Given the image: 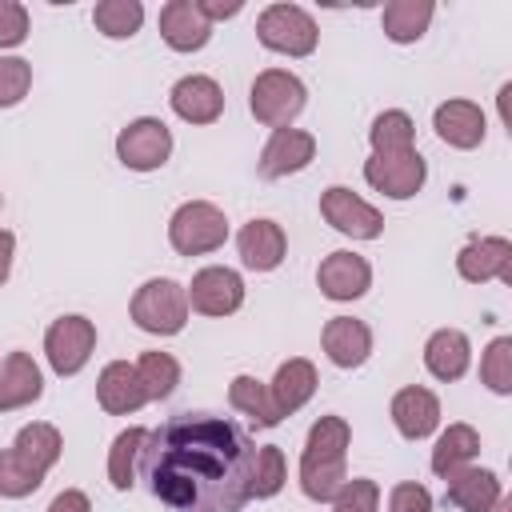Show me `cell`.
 Here are the masks:
<instances>
[{
  "mask_svg": "<svg viewBox=\"0 0 512 512\" xmlns=\"http://www.w3.org/2000/svg\"><path fill=\"white\" fill-rule=\"evenodd\" d=\"M32 88V64L24 56H0V108H16Z\"/></svg>",
  "mask_w": 512,
  "mask_h": 512,
  "instance_id": "74e56055",
  "label": "cell"
},
{
  "mask_svg": "<svg viewBox=\"0 0 512 512\" xmlns=\"http://www.w3.org/2000/svg\"><path fill=\"white\" fill-rule=\"evenodd\" d=\"M236 252H240V264L252 268V272H276L288 256V236L276 220L268 216H256L248 220L240 232H236Z\"/></svg>",
  "mask_w": 512,
  "mask_h": 512,
  "instance_id": "2e32d148",
  "label": "cell"
},
{
  "mask_svg": "<svg viewBox=\"0 0 512 512\" xmlns=\"http://www.w3.org/2000/svg\"><path fill=\"white\" fill-rule=\"evenodd\" d=\"M368 144H372V156L416 148V124H412V116L400 112V108L380 112V116L372 120V128H368Z\"/></svg>",
  "mask_w": 512,
  "mask_h": 512,
  "instance_id": "1f68e13d",
  "label": "cell"
},
{
  "mask_svg": "<svg viewBox=\"0 0 512 512\" xmlns=\"http://www.w3.org/2000/svg\"><path fill=\"white\" fill-rule=\"evenodd\" d=\"M252 436L208 412H180L148 432L140 472L168 512H240L252 500Z\"/></svg>",
  "mask_w": 512,
  "mask_h": 512,
  "instance_id": "6da1fadb",
  "label": "cell"
},
{
  "mask_svg": "<svg viewBox=\"0 0 512 512\" xmlns=\"http://www.w3.org/2000/svg\"><path fill=\"white\" fill-rule=\"evenodd\" d=\"M392 412V424L404 440H428L436 428H440V396L424 384H408L392 396L388 404Z\"/></svg>",
  "mask_w": 512,
  "mask_h": 512,
  "instance_id": "e0dca14e",
  "label": "cell"
},
{
  "mask_svg": "<svg viewBox=\"0 0 512 512\" xmlns=\"http://www.w3.org/2000/svg\"><path fill=\"white\" fill-rule=\"evenodd\" d=\"M96 352V324L80 312H68L48 324L44 332V356L56 376H76Z\"/></svg>",
  "mask_w": 512,
  "mask_h": 512,
  "instance_id": "ba28073f",
  "label": "cell"
},
{
  "mask_svg": "<svg viewBox=\"0 0 512 512\" xmlns=\"http://www.w3.org/2000/svg\"><path fill=\"white\" fill-rule=\"evenodd\" d=\"M168 104L172 112L184 120V124H216L224 116V88L204 76V72H192V76H180L168 92Z\"/></svg>",
  "mask_w": 512,
  "mask_h": 512,
  "instance_id": "9a60e30c",
  "label": "cell"
},
{
  "mask_svg": "<svg viewBox=\"0 0 512 512\" xmlns=\"http://www.w3.org/2000/svg\"><path fill=\"white\" fill-rule=\"evenodd\" d=\"M44 512H92V500H88V492H80V488H64V492L52 496V504H48Z\"/></svg>",
  "mask_w": 512,
  "mask_h": 512,
  "instance_id": "60d3db41",
  "label": "cell"
},
{
  "mask_svg": "<svg viewBox=\"0 0 512 512\" xmlns=\"http://www.w3.org/2000/svg\"><path fill=\"white\" fill-rule=\"evenodd\" d=\"M48 472H40L36 464H28L16 448H0V496L4 500H24L44 484Z\"/></svg>",
  "mask_w": 512,
  "mask_h": 512,
  "instance_id": "836d02e7",
  "label": "cell"
},
{
  "mask_svg": "<svg viewBox=\"0 0 512 512\" xmlns=\"http://www.w3.org/2000/svg\"><path fill=\"white\" fill-rule=\"evenodd\" d=\"M28 40V8L20 0H0V52Z\"/></svg>",
  "mask_w": 512,
  "mask_h": 512,
  "instance_id": "f35d334b",
  "label": "cell"
},
{
  "mask_svg": "<svg viewBox=\"0 0 512 512\" xmlns=\"http://www.w3.org/2000/svg\"><path fill=\"white\" fill-rule=\"evenodd\" d=\"M348 444H352V428L344 416H320L308 428L300 452V492L308 500L332 504V496L348 480Z\"/></svg>",
  "mask_w": 512,
  "mask_h": 512,
  "instance_id": "7a4b0ae2",
  "label": "cell"
},
{
  "mask_svg": "<svg viewBox=\"0 0 512 512\" xmlns=\"http://www.w3.org/2000/svg\"><path fill=\"white\" fill-rule=\"evenodd\" d=\"M480 384L496 396H512V336H496L480 352Z\"/></svg>",
  "mask_w": 512,
  "mask_h": 512,
  "instance_id": "d590c367",
  "label": "cell"
},
{
  "mask_svg": "<svg viewBox=\"0 0 512 512\" xmlns=\"http://www.w3.org/2000/svg\"><path fill=\"white\" fill-rule=\"evenodd\" d=\"M256 40H260L268 52L304 60V56L316 52V44H320V28H316V20H312L308 8L280 0V4H268V8L256 16Z\"/></svg>",
  "mask_w": 512,
  "mask_h": 512,
  "instance_id": "277c9868",
  "label": "cell"
},
{
  "mask_svg": "<svg viewBox=\"0 0 512 512\" xmlns=\"http://www.w3.org/2000/svg\"><path fill=\"white\" fill-rule=\"evenodd\" d=\"M0 208H4V192H0Z\"/></svg>",
  "mask_w": 512,
  "mask_h": 512,
  "instance_id": "f6af8a7d",
  "label": "cell"
},
{
  "mask_svg": "<svg viewBox=\"0 0 512 512\" xmlns=\"http://www.w3.org/2000/svg\"><path fill=\"white\" fill-rule=\"evenodd\" d=\"M92 24L108 40H132L144 24V4L140 0H100L92 8Z\"/></svg>",
  "mask_w": 512,
  "mask_h": 512,
  "instance_id": "4dcf8cb0",
  "label": "cell"
},
{
  "mask_svg": "<svg viewBox=\"0 0 512 512\" xmlns=\"http://www.w3.org/2000/svg\"><path fill=\"white\" fill-rule=\"evenodd\" d=\"M312 160H316V136L312 132H304V128H272V136L260 148L256 172L264 180H284V176L304 172Z\"/></svg>",
  "mask_w": 512,
  "mask_h": 512,
  "instance_id": "7c38bea8",
  "label": "cell"
},
{
  "mask_svg": "<svg viewBox=\"0 0 512 512\" xmlns=\"http://www.w3.org/2000/svg\"><path fill=\"white\" fill-rule=\"evenodd\" d=\"M492 512H512V496H500V500H496V508H492Z\"/></svg>",
  "mask_w": 512,
  "mask_h": 512,
  "instance_id": "ee69618b",
  "label": "cell"
},
{
  "mask_svg": "<svg viewBox=\"0 0 512 512\" xmlns=\"http://www.w3.org/2000/svg\"><path fill=\"white\" fill-rule=\"evenodd\" d=\"M316 284H320V292H324L328 300H336V304L360 300V296L372 288V264H368L364 256L348 252V248L328 252V256L320 260V268H316Z\"/></svg>",
  "mask_w": 512,
  "mask_h": 512,
  "instance_id": "5bb4252c",
  "label": "cell"
},
{
  "mask_svg": "<svg viewBox=\"0 0 512 512\" xmlns=\"http://www.w3.org/2000/svg\"><path fill=\"white\" fill-rule=\"evenodd\" d=\"M316 384H320L316 364L304 360V356H288V360L276 368V376L268 380V392H272V404H276L280 420L292 416V412H300V408L316 396Z\"/></svg>",
  "mask_w": 512,
  "mask_h": 512,
  "instance_id": "603a6c76",
  "label": "cell"
},
{
  "mask_svg": "<svg viewBox=\"0 0 512 512\" xmlns=\"http://www.w3.org/2000/svg\"><path fill=\"white\" fill-rule=\"evenodd\" d=\"M160 40L172 52H200L212 40V24L196 0H168L160 8Z\"/></svg>",
  "mask_w": 512,
  "mask_h": 512,
  "instance_id": "ffe728a7",
  "label": "cell"
},
{
  "mask_svg": "<svg viewBox=\"0 0 512 512\" xmlns=\"http://www.w3.org/2000/svg\"><path fill=\"white\" fill-rule=\"evenodd\" d=\"M12 448H16L28 464H36L40 472H52L56 460H60V452H64V436H60L56 424H48V420H32V424H24V428L16 432Z\"/></svg>",
  "mask_w": 512,
  "mask_h": 512,
  "instance_id": "f1b7e54d",
  "label": "cell"
},
{
  "mask_svg": "<svg viewBox=\"0 0 512 512\" xmlns=\"http://www.w3.org/2000/svg\"><path fill=\"white\" fill-rule=\"evenodd\" d=\"M228 404H232L236 412H244L256 428H276V424H280V412H276V404H272L268 384L256 380V376H248V372L232 376V384H228Z\"/></svg>",
  "mask_w": 512,
  "mask_h": 512,
  "instance_id": "83f0119b",
  "label": "cell"
},
{
  "mask_svg": "<svg viewBox=\"0 0 512 512\" xmlns=\"http://www.w3.org/2000/svg\"><path fill=\"white\" fill-rule=\"evenodd\" d=\"M456 272L468 284H512V240L508 236H472L456 252Z\"/></svg>",
  "mask_w": 512,
  "mask_h": 512,
  "instance_id": "4fadbf2b",
  "label": "cell"
},
{
  "mask_svg": "<svg viewBox=\"0 0 512 512\" xmlns=\"http://www.w3.org/2000/svg\"><path fill=\"white\" fill-rule=\"evenodd\" d=\"M432 128H436V136H440L448 148L472 152V148L484 144L488 120H484V108H480L476 100H444V104L432 112Z\"/></svg>",
  "mask_w": 512,
  "mask_h": 512,
  "instance_id": "d6986e66",
  "label": "cell"
},
{
  "mask_svg": "<svg viewBox=\"0 0 512 512\" xmlns=\"http://www.w3.org/2000/svg\"><path fill=\"white\" fill-rule=\"evenodd\" d=\"M44 396V376L40 364L28 352H8L0 360V412L28 408Z\"/></svg>",
  "mask_w": 512,
  "mask_h": 512,
  "instance_id": "cb8c5ba5",
  "label": "cell"
},
{
  "mask_svg": "<svg viewBox=\"0 0 512 512\" xmlns=\"http://www.w3.org/2000/svg\"><path fill=\"white\" fill-rule=\"evenodd\" d=\"M320 216L340 232V236H352V240H376L384 232V216L376 204H368L364 196H356L352 188L344 184H332L320 192Z\"/></svg>",
  "mask_w": 512,
  "mask_h": 512,
  "instance_id": "30bf717a",
  "label": "cell"
},
{
  "mask_svg": "<svg viewBox=\"0 0 512 512\" xmlns=\"http://www.w3.org/2000/svg\"><path fill=\"white\" fill-rule=\"evenodd\" d=\"M388 512H432V492L416 480H400L388 492Z\"/></svg>",
  "mask_w": 512,
  "mask_h": 512,
  "instance_id": "ab89813d",
  "label": "cell"
},
{
  "mask_svg": "<svg viewBox=\"0 0 512 512\" xmlns=\"http://www.w3.org/2000/svg\"><path fill=\"white\" fill-rule=\"evenodd\" d=\"M364 180L388 196V200H412L424 180H428V160L408 148V152H384V156H368L364 160Z\"/></svg>",
  "mask_w": 512,
  "mask_h": 512,
  "instance_id": "9c48e42d",
  "label": "cell"
},
{
  "mask_svg": "<svg viewBox=\"0 0 512 512\" xmlns=\"http://www.w3.org/2000/svg\"><path fill=\"white\" fill-rule=\"evenodd\" d=\"M128 312H132V324L140 332H148V336H176V332H184L192 308H188L184 284H176L172 276H152V280H144L136 288Z\"/></svg>",
  "mask_w": 512,
  "mask_h": 512,
  "instance_id": "3957f363",
  "label": "cell"
},
{
  "mask_svg": "<svg viewBox=\"0 0 512 512\" xmlns=\"http://www.w3.org/2000/svg\"><path fill=\"white\" fill-rule=\"evenodd\" d=\"M172 156V128L160 116H136L116 132V160L132 172H156Z\"/></svg>",
  "mask_w": 512,
  "mask_h": 512,
  "instance_id": "52a82bcc",
  "label": "cell"
},
{
  "mask_svg": "<svg viewBox=\"0 0 512 512\" xmlns=\"http://www.w3.org/2000/svg\"><path fill=\"white\" fill-rule=\"evenodd\" d=\"M436 16L432 0H388L380 12V28L392 44H416Z\"/></svg>",
  "mask_w": 512,
  "mask_h": 512,
  "instance_id": "484cf974",
  "label": "cell"
},
{
  "mask_svg": "<svg viewBox=\"0 0 512 512\" xmlns=\"http://www.w3.org/2000/svg\"><path fill=\"white\" fill-rule=\"evenodd\" d=\"M188 292V308L200 316H232L244 304V276L228 264H208L192 276Z\"/></svg>",
  "mask_w": 512,
  "mask_h": 512,
  "instance_id": "8fae6325",
  "label": "cell"
},
{
  "mask_svg": "<svg viewBox=\"0 0 512 512\" xmlns=\"http://www.w3.org/2000/svg\"><path fill=\"white\" fill-rule=\"evenodd\" d=\"M228 240V216L212 200H184L168 220V244L180 256H208L224 248Z\"/></svg>",
  "mask_w": 512,
  "mask_h": 512,
  "instance_id": "8992f818",
  "label": "cell"
},
{
  "mask_svg": "<svg viewBox=\"0 0 512 512\" xmlns=\"http://www.w3.org/2000/svg\"><path fill=\"white\" fill-rule=\"evenodd\" d=\"M96 400H100V408H104L108 416H132V412H140V408L148 404V392H144V384H140L136 364H128V360H108V364L100 368V376H96Z\"/></svg>",
  "mask_w": 512,
  "mask_h": 512,
  "instance_id": "ac0fdd59",
  "label": "cell"
},
{
  "mask_svg": "<svg viewBox=\"0 0 512 512\" xmlns=\"http://www.w3.org/2000/svg\"><path fill=\"white\" fill-rule=\"evenodd\" d=\"M504 496V484L492 468H456L452 476H444V500L460 512H492L496 500Z\"/></svg>",
  "mask_w": 512,
  "mask_h": 512,
  "instance_id": "44dd1931",
  "label": "cell"
},
{
  "mask_svg": "<svg viewBox=\"0 0 512 512\" xmlns=\"http://www.w3.org/2000/svg\"><path fill=\"white\" fill-rule=\"evenodd\" d=\"M12 256H16V236L8 228H0V284L12 276Z\"/></svg>",
  "mask_w": 512,
  "mask_h": 512,
  "instance_id": "7bdbcfd3",
  "label": "cell"
},
{
  "mask_svg": "<svg viewBox=\"0 0 512 512\" xmlns=\"http://www.w3.org/2000/svg\"><path fill=\"white\" fill-rule=\"evenodd\" d=\"M136 372H140V384H144L148 400H168L180 384V360L172 352H140Z\"/></svg>",
  "mask_w": 512,
  "mask_h": 512,
  "instance_id": "d6a6232c",
  "label": "cell"
},
{
  "mask_svg": "<svg viewBox=\"0 0 512 512\" xmlns=\"http://www.w3.org/2000/svg\"><path fill=\"white\" fill-rule=\"evenodd\" d=\"M288 480V460L280 452V444H260L252 456V496L256 500H272Z\"/></svg>",
  "mask_w": 512,
  "mask_h": 512,
  "instance_id": "e575fe53",
  "label": "cell"
},
{
  "mask_svg": "<svg viewBox=\"0 0 512 512\" xmlns=\"http://www.w3.org/2000/svg\"><path fill=\"white\" fill-rule=\"evenodd\" d=\"M480 456V432L472 424H448L440 436H436V448H432V472L444 480L452 476L456 468H468L472 460Z\"/></svg>",
  "mask_w": 512,
  "mask_h": 512,
  "instance_id": "4316f807",
  "label": "cell"
},
{
  "mask_svg": "<svg viewBox=\"0 0 512 512\" xmlns=\"http://www.w3.org/2000/svg\"><path fill=\"white\" fill-rule=\"evenodd\" d=\"M320 344L336 368H360L372 356V328L356 316H332L320 332Z\"/></svg>",
  "mask_w": 512,
  "mask_h": 512,
  "instance_id": "7402d4cb",
  "label": "cell"
},
{
  "mask_svg": "<svg viewBox=\"0 0 512 512\" xmlns=\"http://www.w3.org/2000/svg\"><path fill=\"white\" fill-rule=\"evenodd\" d=\"M332 512H380V484L368 476H352L332 496Z\"/></svg>",
  "mask_w": 512,
  "mask_h": 512,
  "instance_id": "8d00e7d4",
  "label": "cell"
},
{
  "mask_svg": "<svg viewBox=\"0 0 512 512\" xmlns=\"http://www.w3.org/2000/svg\"><path fill=\"white\" fill-rule=\"evenodd\" d=\"M196 4H200V12L208 16V24H216V20H232V16L244 12V0H196Z\"/></svg>",
  "mask_w": 512,
  "mask_h": 512,
  "instance_id": "b9f144b4",
  "label": "cell"
},
{
  "mask_svg": "<svg viewBox=\"0 0 512 512\" xmlns=\"http://www.w3.org/2000/svg\"><path fill=\"white\" fill-rule=\"evenodd\" d=\"M304 104H308V88L288 68H264V72H256V80L248 88V108L268 128H292V120L304 112Z\"/></svg>",
  "mask_w": 512,
  "mask_h": 512,
  "instance_id": "5b68a950",
  "label": "cell"
},
{
  "mask_svg": "<svg viewBox=\"0 0 512 512\" xmlns=\"http://www.w3.org/2000/svg\"><path fill=\"white\" fill-rule=\"evenodd\" d=\"M144 440H148V428H140V424L124 428V432L112 440V448H108V484H112L116 492H128V488L136 484V468H140Z\"/></svg>",
  "mask_w": 512,
  "mask_h": 512,
  "instance_id": "f546056e",
  "label": "cell"
},
{
  "mask_svg": "<svg viewBox=\"0 0 512 512\" xmlns=\"http://www.w3.org/2000/svg\"><path fill=\"white\" fill-rule=\"evenodd\" d=\"M472 364V344L460 328H436L424 344V368L440 380V384H452L468 372Z\"/></svg>",
  "mask_w": 512,
  "mask_h": 512,
  "instance_id": "d4e9b609",
  "label": "cell"
}]
</instances>
